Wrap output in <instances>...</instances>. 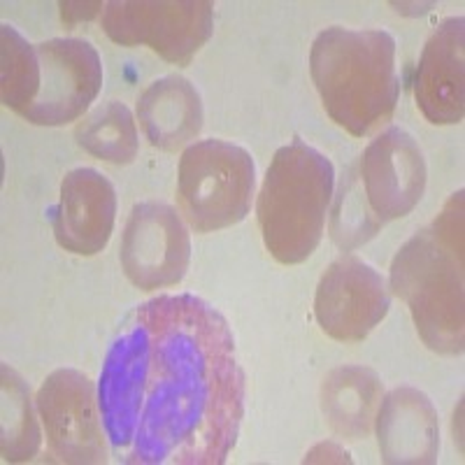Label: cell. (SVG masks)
<instances>
[{
	"mask_svg": "<svg viewBox=\"0 0 465 465\" xmlns=\"http://www.w3.org/2000/svg\"><path fill=\"white\" fill-rule=\"evenodd\" d=\"M98 405L122 463H226L244 417L228 322L191 293L138 305L107 349Z\"/></svg>",
	"mask_w": 465,
	"mask_h": 465,
	"instance_id": "1",
	"label": "cell"
},
{
	"mask_svg": "<svg viewBox=\"0 0 465 465\" xmlns=\"http://www.w3.org/2000/svg\"><path fill=\"white\" fill-rule=\"evenodd\" d=\"M463 191L429 228L401 247L391 263V291L407 302L421 342L442 356L463 354Z\"/></svg>",
	"mask_w": 465,
	"mask_h": 465,
	"instance_id": "2",
	"label": "cell"
},
{
	"mask_svg": "<svg viewBox=\"0 0 465 465\" xmlns=\"http://www.w3.org/2000/svg\"><path fill=\"white\" fill-rule=\"evenodd\" d=\"M310 74L323 110L354 138L371 135L396 112V40L386 31L326 28L314 37Z\"/></svg>",
	"mask_w": 465,
	"mask_h": 465,
	"instance_id": "3",
	"label": "cell"
},
{
	"mask_svg": "<svg viewBox=\"0 0 465 465\" xmlns=\"http://www.w3.org/2000/svg\"><path fill=\"white\" fill-rule=\"evenodd\" d=\"M335 170L322 152L293 140L277 149L261 186L256 217L270 256L296 265L314 254L333 203Z\"/></svg>",
	"mask_w": 465,
	"mask_h": 465,
	"instance_id": "4",
	"label": "cell"
},
{
	"mask_svg": "<svg viewBox=\"0 0 465 465\" xmlns=\"http://www.w3.org/2000/svg\"><path fill=\"white\" fill-rule=\"evenodd\" d=\"M256 165L252 153L226 140L189 144L177 170V198L186 223L214 232L242 222L252 210Z\"/></svg>",
	"mask_w": 465,
	"mask_h": 465,
	"instance_id": "5",
	"label": "cell"
},
{
	"mask_svg": "<svg viewBox=\"0 0 465 465\" xmlns=\"http://www.w3.org/2000/svg\"><path fill=\"white\" fill-rule=\"evenodd\" d=\"M103 31L122 47L147 45L163 61L186 65L214 31L210 0H112Z\"/></svg>",
	"mask_w": 465,
	"mask_h": 465,
	"instance_id": "6",
	"label": "cell"
},
{
	"mask_svg": "<svg viewBox=\"0 0 465 465\" xmlns=\"http://www.w3.org/2000/svg\"><path fill=\"white\" fill-rule=\"evenodd\" d=\"M52 454L61 463H105V426L98 391L89 375L73 368L54 371L35 398Z\"/></svg>",
	"mask_w": 465,
	"mask_h": 465,
	"instance_id": "7",
	"label": "cell"
},
{
	"mask_svg": "<svg viewBox=\"0 0 465 465\" xmlns=\"http://www.w3.org/2000/svg\"><path fill=\"white\" fill-rule=\"evenodd\" d=\"M119 261L128 282L140 291L180 284L189 270L191 238L177 210L156 201L133 207Z\"/></svg>",
	"mask_w": 465,
	"mask_h": 465,
	"instance_id": "8",
	"label": "cell"
},
{
	"mask_svg": "<svg viewBox=\"0 0 465 465\" xmlns=\"http://www.w3.org/2000/svg\"><path fill=\"white\" fill-rule=\"evenodd\" d=\"M391 293L384 277L356 256L328 265L314 296V317L328 338L361 342L389 314Z\"/></svg>",
	"mask_w": 465,
	"mask_h": 465,
	"instance_id": "9",
	"label": "cell"
},
{
	"mask_svg": "<svg viewBox=\"0 0 465 465\" xmlns=\"http://www.w3.org/2000/svg\"><path fill=\"white\" fill-rule=\"evenodd\" d=\"M35 47L43 84L33 107L22 116L35 126H65L80 119L101 91V56L77 37H54Z\"/></svg>",
	"mask_w": 465,
	"mask_h": 465,
	"instance_id": "10",
	"label": "cell"
},
{
	"mask_svg": "<svg viewBox=\"0 0 465 465\" xmlns=\"http://www.w3.org/2000/svg\"><path fill=\"white\" fill-rule=\"evenodd\" d=\"M426 159L417 140L402 128L380 133L361 156V186L381 223L407 217L426 191Z\"/></svg>",
	"mask_w": 465,
	"mask_h": 465,
	"instance_id": "11",
	"label": "cell"
},
{
	"mask_svg": "<svg viewBox=\"0 0 465 465\" xmlns=\"http://www.w3.org/2000/svg\"><path fill=\"white\" fill-rule=\"evenodd\" d=\"M114 217V186L94 168L70 170L61 182V198L49 210L56 242L77 256H95L107 247Z\"/></svg>",
	"mask_w": 465,
	"mask_h": 465,
	"instance_id": "12",
	"label": "cell"
},
{
	"mask_svg": "<svg viewBox=\"0 0 465 465\" xmlns=\"http://www.w3.org/2000/svg\"><path fill=\"white\" fill-rule=\"evenodd\" d=\"M414 98L435 126L463 122L465 114V19H444L419 58Z\"/></svg>",
	"mask_w": 465,
	"mask_h": 465,
	"instance_id": "13",
	"label": "cell"
},
{
	"mask_svg": "<svg viewBox=\"0 0 465 465\" xmlns=\"http://www.w3.org/2000/svg\"><path fill=\"white\" fill-rule=\"evenodd\" d=\"M375 430L384 463L429 465L438 460V410L430 398L414 386H396L381 396Z\"/></svg>",
	"mask_w": 465,
	"mask_h": 465,
	"instance_id": "14",
	"label": "cell"
},
{
	"mask_svg": "<svg viewBox=\"0 0 465 465\" xmlns=\"http://www.w3.org/2000/svg\"><path fill=\"white\" fill-rule=\"evenodd\" d=\"M138 119L152 147L177 152L203 131L201 94L180 74L161 77L138 98Z\"/></svg>",
	"mask_w": 465,
	"mask_h": 465,
	"instance_id": "15",
	"label": "cell"
},
{
	"mask_svg": "<svg viewBox=\"0 0 465 465\" xmlns=\"http://www.w3.org/2000/svg\"><path fill=\"white\" fill-rule=\"evenodd\" d=\"M384 386L372 368L342 365L333 368L322 381V410L328 426L344 440L371 435L380 410Z\"/></svg>",
	"mask_w": 465,
	"mask_h": 465,
	"instance_id": "16",
	"label": "cell"
},
{
	"mask_svg": "<svg viewBox=\"0 0 465 465\" xmlns=\"http://www.w3.org/2000/svg\"><path fill=\"white\" fill-rule=\"evenodd\" d=\"M0 454L5 463H24L40 451L43 442L31 389L7 363L0 365Z\"/></svg>",
	"mask_w": 465,
	"mask_h": 465,
	"instance_id": "17",
	"label": "cell"
},
{
	"mask_svg": "<svg viewBox=\"0 0 465 465\" xmlns=\"http://www.w3.org/2000/svg\"><path fill=\"white\" fill-rule=\"evenodd\" d=\"M74 140L86 153L114 165H128L138 156V128L124 103L95 107L74 128Z\"/></svg>",
	"mask_w": 465,
	"mask_h": 465,
	"instance_id": "18",
	"label": "cell"
},
{
	"mask_svg": "<svg viewBox=\"0 0 465 465\" xmlns=\"http://www.w3.org/2000/svg\"><path fill=\"white\" fill-rule=\"evenodd\" d=\"M43 84L37 47L10 24L0 26V98L3 105L24 114L33 107Z\"/></svg>",
	"mask_w": 465,
	"mask_h": 465,
	"instance_id": "19",
	"label": "cell"
},
{
	"mask_svg": "<svg viewBox=\"0 0 465 465\" xmlns=\"http://www.w3.org/2000/svg\"><path fill=\"white\" fill-rule=\"evenodd\" d=\"M381 226L384 223L372 214L365 203L361 177L351 174L340 186V196L335 201L333 219H331V238L340 249L349 252L375 238Z\"/></svg>",
	"mask_w": 465,
	"mask_h": 465,
	"instance_id": "20",
	"label": "cell"
},
{
	"mask_svg": "<svg viewBox=\"0 0 465 465\" xmlns=\"http://www.w3.org/2000/svg\"><path fill=\"white\" fill-rule=\"evenodd\" d=\"M77 10H73L70 3H61V15H64L65 24H74L80 22V19H91L98 10H103V3H74Z\"/></svg>",
	"mask_w": 465,
	"mask_h": 465,
	"instance_id": "21",
	"label": "cell"
}]
</instances>
